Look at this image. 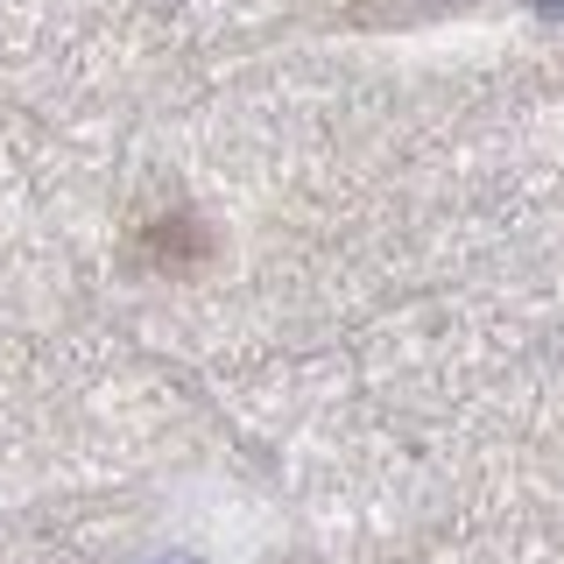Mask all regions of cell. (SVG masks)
I'll use <instances>...</instances> for the list:
<instances>
[{
	"label": "cell",
	"instance_id": "obj_1",
	"mask_svg": "<svg viewBox=\"0 0 564 564\" xmlns=\"http://www.w3.org/2000/svg\"><path fill=\"white\" fill-rule=\"evenodd\" d=\"M529 8H536V14H564V0H529Z\"/></svg>",
	"mask_w": 564,
	"mask_h": 564
}]
</instances>
